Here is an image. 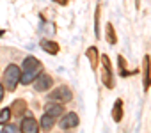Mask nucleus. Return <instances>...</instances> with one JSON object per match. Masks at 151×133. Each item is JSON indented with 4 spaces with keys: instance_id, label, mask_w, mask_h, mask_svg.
Segmentation results:
<instances>
[{
    "instance_id": "3",
    "label": "nucleus",
    "mask_w": 151,
    "mask_h": 133,
    "mask_svg": "<svg viewBox=\"0 0 151 133\" xmlns=\"http://www.w3.org/2000/svg\"><path fill=\"white\" fill-rule=\"evenodd\" d=\"M101 69H103V73H101V80H103L105 87H107V89H112L116 84H114V75H112L110 59H109L107 55H103V57H101Z\"/></svg>"
},
{
    "instance_id": "5",
    "label": "nucleus",
    "mask_w": 151,
    "mask_h": 133,
    "mask_svg": "<svg viewBox=\"0 0 151 133\" xmlns=\"http://www.w3.org/2000/svg\"><path fill=\"white\" fill-rule=\"evenodd\" d=\"M52 85H53V78H52L50 75H37L36 80H34V89H36L37 92L48 91Z\"/></svg>"
},
{
    "instance_id": "7",
    "label": "nucleus",
    "mask_w": 151,
    "mask_h": 133,
    "mask_svg": "<svg viewBox=\"0 0 151 133\" xmlns=\"http://www.w3.org/2000/svg\"><path fill=\"white\" fill-rule=\"evenodd\" d=\"M22 133H39V122L34 117H23L22 121Z\"/></svg>"
},
{
    "instance_id": "9",
    "label": "nucleus",
    "mask_w": 151,
    "mask_h": 133,
    "mask_svg": "<svg viewBox=\"0 0 151 133\" xmlns=\"http://www.w3.org/2000/svg\"><path fill=\"white\" fill-rule=\"evenodd\" d=\"M9 108H11L13 115H16V117H23V114L27 112V103H25L23 99H16V101H13V105H11Z\"/></svg>"
},
{
    "instance_id": "11",
    "label": "nucleus",
    "mask_w": 151,
    "mask_h": 133,
    "mask_svg": "<svg viewBox=\"0 0 151 133\" xmlns=\"http://www.w3.org/2000/svg\"><path fill=\"white\" fill-rule=\"evenodd\" d=\"M86 55H87V59H89V62H91L93 71H96V69H98V48H96V46H89L87 51H86Z\"/></svg>"
},
{
    "instance_id": "16",
    "label": "nucleus",
    "mask_w": 151,
    "mask_h": 133,
    "mask_svg": "<svg viewBox=\"0 0 151 133\" xmlns=\"http://www.w3.org/2000/svg\"><path fill=\"white\" fill-rule=\"evenodd\" d=\"M11 119V108H2L0 110V124H6Z\"/></svg>"
},
{
    "instance_id": "17",
    "label": "nucleus",
    "mask_w": 151,
    "mask_h": 133,
    "mask_svg": "<svg viewBox=\"0 0 151 133\" xmlns=\"http://www.w3.org/2000/svg\"><path fill=\"white\" fill-rule=\"evenodd\" d=\"M94 36L100 37V6L96 7V13H94Z\"/></svg>"
},
{
    "instance_id": "20",
    "label": "nucleus",
    "mask_w": 151,
    "mask_h": 133,
    "mask_svg": "<svg viewBox=\"0 0 151 133\" xmlns=\"http://www.w3.org/2000/svg\"><path fill=\"white\" fill-rule=\"evenodd\" d=\"M2 99H4V85L0 84V101H2Z\"/></svg>"
},
{
    "instance_id": "13",
    "label": "nucleus",
    "mask_w": 151,
    "mask_h": 133,
    "mask_svg": "<svg viewBox=\"0 0 151 133\" xmlns=\"http://www.w3.org/2000/svg\"><path fill=\"white\" fill-rule=\"evenodd\" d=\"M112 119H114V122H121L123 121V101L121 99H116V103H114Z\"/></svg>"
},
{
    "instance_id": "12",
    "label": "nucleus",
    "mask_w": 151,
    "mask_h": 133,
    "mask_svg": "<svg viewBox=\"0 0 151 133\" xmlns=\"http://www.w3.org/2000/svg\"><path fill=\"white\" fill-rule=\"evenodd\" d=\"M62 105L60 103H55V101H50L46 107H45V114H48V115H53V117H57V115H60L62 114Z\"/></svg>"
},
{
    "instance_id": "14",
    "label": "nucleus",
    "mask_w": 151,
    "mask_h": 133,
    "mask_svg": "<svg viewBox=\"0 0 151 133\" xmlns=\"http://www.w3.org/2000/svg\"><path fill=\"white\" fill-rule=\"evenodd\" d=\"M53 124H55V117H53V115L45 114V115L41 117V128H43L45 131H50V129L53 128Z\"/></svg>"
},
{
    "instance_id": "19",
    "label": "nucleus",
    "mask_w": 151,
    "mask_h": 133,
    "mask_svg": "<svg viewBox=\"0 0 151 133\" xmlns=\"http://www.w3.org/2000/svg\"><path fill=\"white\" fill-rule=\"evenodd\" d=\"M2 133H16V126H14V124L6 122V128H4V131H2Z\"/></svg>"
},
{
    "instance_id": "4",
    "label": "nucleus",
    "mask_w": 151,
    "mask_h": 133,
    "mask_svg": "<svg viewBox=\"0 0 151 133\" xmlns=\"http://www.w3.org/2000/svg\"><path fill=\"white\" fill-rule=\"evenodd\" d=\"M73 98V94H71V89L69 87H66V85H60V87H57L55 91H52V94H48V99L50 101H55V103H68L69 99Z\"/></svg>"
},
{
    "instance_id": "8",
    "label": "nucleus",
    "mask_w": 151,
    "mask_h": 133,
    "mask_svg": "<svg viewBox=\"0 0 151 133\" xmlns=\"http://www.w3.org/2000/svg\"><path fill=\"white\" fill-rule=\"evenodd\" d=\"M78 122H80L78 115L75 114V112H69L68 115H64V117H62V121H60L59 124H60V128H62V129H69V128L78 126Z\"/></svg>"
},
{
    "instance_id": "1",
    "label": "nucleus",
    "mask_w": 151,
    "mask_h": 133,
    "mask_svg": "<svg viewBox=\"0 0 151 133\" xmlns=\"http://www.w3.org/2000/svg\"><path fill=\"white\" fill-rule=\"evenodd\" d=\"M41 71H43L41 62H39L36 57H27V59L23 60V73H22V77H20V82H22L23 85H29V84H32V82L36 80L37 75H41Z\"/></svg>"
},
{
    "instance_id": "18",
    "label": "nucleus",
    "mask_w": 151,
    "mask_h": 133,
    "mask_svg": "<svg viewBox=\"0 0 151 133\" xmlns=\"http://www.w3.org/2000/svg\"><path fill=\"white\" fill-rule=\"evenodd\" d=\"M117 62H119V69H121V71H119V75H121V77H128V75H133V73H130V71H126V69H124V68H126V64H124V59H123L121 55L117 57Z\"/></svg>"
},
{
    "instance_id": "10",
    "label": "nucleus",
    "mask_w": 151,
    "mask_h": 133,
    "mask_svg": "<svg viewBox=\"0 0 151 133\" xmlns=\"http://www.w3.org/2000/svg\"><path fill=\"white\" fill-rule=\"evenodd\" d=\"M41 48L50 53V55H57L59 53V44L55 41H50V39H41Z\"/></svg>"
},
{
    "instance_id": "2",
    "label": "nucleus",
    "mask_w": 151,
    "mask_h": 133,
    "mask_svg": "<svg viewBox=\"0 0 151 133\" xmlns=\"http://www.w3.org/2000/svg\"><path fill=\"white\" fill-rule=\"evenodd\" d=\"M20 77H22L20 68H18V66H14V64H11L9 68L6 69V73H4V87L7 91H14L16 85L20 84Z\"/></svg>"
},
{
    "instance_id": "22",
    "label": "nucleus",
    "mask_w": 151,
    "mask_h": 133,
    "mask_svg": "<svg viewBox=\"0 0 151 133\" xmlns=\"http://www.w3.org/2000/svg\"><path fill=\"white\" fill-rule=\"evenodd\" d=\"M135 6H137V7H140V0H135Z\"/></svg>"
},
{
    "instance_id": "23",
    "label": "nucleus",
    "mask_w": 151,
    "mask_h": 133,
    "mask_svg": "<svg viewBox=\"0 0 151 133\" xmlns=\"http://www.w3.org/2000/svg\"><path fill=\"white\" fill-rule=\"evenodd\" d=\"M0 36H4V30H0Z\"/></svg>"
},
{
    "instance_id": "21",
    "label": "nucleus",
    "mask_w": 151,
    "mask_h": 133,
    "mask_svg": "<svg viewBox=\"0 0 151 133\" xmlns=\"http://www.w3.org/2000/svg\"><path fill=\"white\" fill-rule=\"evenodd\" d=\"M53 2H57V4H60V6H66L68 0H53Z\"/></svg>"
},
{
    "instance_id": "15",
    "label": "nucleus",
    "mask_w": 151,
    "mask_h": 133,
    "mask_svg": "<svg viewBox=\"0 0 151 133\" xmlns=\"http://www.w3.org/2000/svg\"><path fill=\"white\" fill-rule=\"evenodd\" d=\"M107 41H109V44H116V43H117L116 30H114L112 23H109V25H107Z\"/></svg>"
},
{
    "instance_id": "6",
    "label": "nucleus",
    "mask_w": 151,
    "mask_h": 133,
    "mask_svg": "<svg viewBox=\"0 0 151 133\" xmlns=\"http://www.w3.org/2000/svg\"><path fill=\"white\" fill-rule=\"evenodd\" d=\"M142 82H144V91H147L149 84H151V59H149V55H144V59H142Z\"/></svg>"
}]
</instances>
